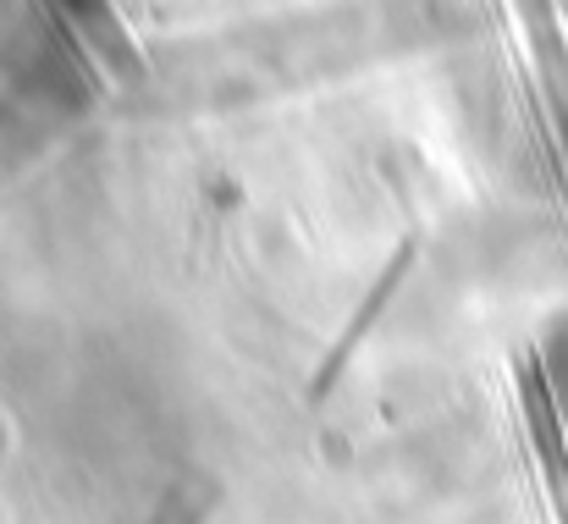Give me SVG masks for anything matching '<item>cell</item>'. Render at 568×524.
<instances>
[{"label": "cell", "mask_w": 568, "mask_h": 524, "mask_svg": "<svg viewBox=\"0 0 568 524\" xmlns=\"http://www.w3.org/2000/svg\"><path fill=\"white\" fill-rule=\"evenodd\" d=\"M558 381L568 386V343H564V359H558Z\"/></svg>", "instance_id": "obj_1"}]
</instances>
